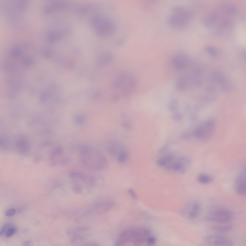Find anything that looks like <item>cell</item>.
<instances>
[{"instance_id":"14","label":"cell","mask_w":246,"mask_h":246,"mask_svg":"<svg viewBox=\"0 0 246 246\" xmlns=\"http://www.w3.org/2000/svg\"><path fill=\"white\" fill-rule=\"evenodd\" d=\"M197 180L200 183L206 184L210 183L213 182V178L210 175L201 173L197 175Z\"/></svg>"},{"instance_id":"8","label":"cell","mask_w":246,"mask_h":246,"mask_svg":"<svg viewBox=\"0 0 246 246\" xmlns=\"http://www.w3.org/2000/svg\"><path fill=\"white\" fill-rule=\"evenodd\" d=\"M235 191L239 195L245 196L246 195V171L243 169L236 178L234 183Z\"/></svg>"},{"instance_id":"3","label":"cell","mask_w":246,"mask_h":246,"mask_svg":"<svg viewBox=\"0 0 246 246\" xmlns=\"http://www.w3.org/2000/svg\"><path fill=\"white\" fill-rule=\"evenodd\" d=\"M80 159L85 166L95 170H101L106 168L107 165L106 158L102 153H93L86 151H82L79 154Z\"/></svg>"},{"instance_id":"5","label":"cell","mask_w":246,"mask_h":246,"mask_svg":"<svg viewBox=\"0 0 246 246\" xmlns=\"http://www.w3.org/2000/svg\"><path fill=\"white\" fill-rule=\"evenodd\" d=\"M190 160L188 157L177 156L174 154L163 167L170 171L184 173L189 166Z\"/></svg>"},{"instance_id":"23","label":"cell","mask_w":246,"mask_h":246,"mask_svg":"<svg viewBox=\"0 0 246 246\" xmlns=\"http://www.w3.org/2000/svg\"><path fill=\"white\" fill-rule=\"evenodd\" d=\"M30 243L31 242L30 241H26L23 244L24 246H27L29 245Z\"/></svg>"},{"instance_id":"2","label":"cell","mask_w":246,"mask_h":246,"mask_svg":"<svg viewBox=\"0 0 246 246\" xmlns=\"http://www.w3.org/2000/svg\"><path fill=\"white\" fill-rule=\"evenodd\" d=\"M92 23L96 33L99 36L109 37L113 35L116 30L115 23L107 16L100 15L94 16L92 18Z\"/></svg>"},{"instance_id":"7","label":"cell","mask_w":246,"mask_h":246,"mask_svg":"<svg viewBox=\"0 0 246 246\" xmlns=\"http://www.w3.org/2000/svg\"><path fill=\"white\" fill-rule=\"evenodd\" d=\"M232 213L229 210L224 208H217L211 211L206 217L209 221L225 223L229 222L233 219Z\"/></svg>"},{"instance_id":"17","label":"cell","mask_w":246,"mask_h":246,"mask_svg":"<svg viewBox=\"0 0 246 246\" xmlns=\"http://www.w3.org/2000/svg\"><path fill=\"white\" fill-rule=\"evenodd\" d=\"M17 230V228L15 227H11L9 228L5 233L6 236L7 237H11L16 232Z\"/></svg>"},{"instance_id":"20","label":"cell","mask_w":246,"mask_h":246,"mask_svg":"<svg viewBox=\"0 0 246 246\" xmlns=\"http://www.w3.org/2000/svg\"><path fill=\"white\" fill-rule=\"evenodd\" d=\"M128 193L130 196L134 199H136L137 198L136 194L134 190L130 188L128 190Z\"/></svg>"},{"instance_id":"1","label":"cell","mask_w":246,"mask_h":246,"mask_svg":"<svg viewBox=\"0 0 246 246\" xmlns=\"http://www.w3.org/2000/svg\"><path fill=\"white\" fill-rule=\"evenodd\" d=\"M192 18V12L186 7L176 6L172 10L167 19L168 25L175 30L184 29L188 25Z\"/></svg>"},{"instance_id":"19","label":"cell","mask_w":246,"mask_h":246,"mask_svg":"<svg viewBox=\"0 0 246 246\" xmlns=\"http://www.w3.org/2000/svg\"><path fill=\"white\" fill-rule=\"evenodd\" d=\"M73 190L74 191L77 193H80L82 191L81 187L79 184L74 183L73 185Z\"/></svg>"},{"instance_id":"9","label":"cell","mask_w":246,"mask_h":246,"mask_svg":"<svg viewBox=\"0 0 246 246\" xmlns=\"http://www.w3.org/2000/svg\"><path fill=\"white\" fill-rule=\"evenodd\" d=\"M189 58L185 54L180 53L174 55L172 58V63L173 67L177 69H186L189 64Z\"/></svg>"},{"instance_id":"4","label":"cell","mask_w":246,"mask_h":246,"mask_svg":"<svg viewBox=\"0 0 246 246\" xmlns=\"http://www.w3.org/2000/svg\"><path fill=\"white\" fill-rule=\"evenodd\" d=\"M150 232L144 229H133L127 231L119 236L117 242L118 245L132 242L136 244H142L145 242L146 243L148 238L151 236Z\"/></svg>"},{"instance_id":"13","label":"cell","mask_w":246,"mask_h":246,"mask_svg":"<svg viewBox=\"0 0 246 246\" xmlns=\"http://www.w3.org/2000/svg\"><path fill=\"white\" fill-rule=\"evenodd\" d=\"M16 146L19 150L23 152L28 150L30 147L28 141L26 138L24 137L19 138L17 142Z\"/></svg>"},{"instance_id":"6","label":"cell","mask_w":246,"mask_h":246,"mask_svg":"<svg viewBox=\"0 0 246 246\" xmlns=\"http://www.w3.org/2000/svg\"><path fill=\"white\" fill-rule=\"evenodd\" d=\"M215 128V121L210 120L201 124L196 129L193 134L196 138L199 140H207L213 136Z\"/></svg>"},{"instance_id":"12","label":"cell","mask_w":246,"mask_h":246,"mask_svg":"<svg viewBox=\"0 0 246 246\" xmlns=\"http://www.w3.org/2000/svg\"><path fill=\"white\" fill-rule=\"evenodd\" d=\"M124 149L120 146L112 145L109 146L108 150L110 154L114 156L117 159L121 155L126 152Z\"/></svg>"},{"instance_id":"15","label":"cell","mask_w":246,"mask_h":246,"mask_svg":"<svg viewBox=\"0 0 246 246\" xmlns=\"http://www.w3.org/2000/svg\"><path fill=\"white\" fill-rule=\"evenodd\" d=\"M61 36L60 32L57 30H53L48 33L47 40L50 43L54 42L60 39Z\"/></svg>"},{"instance_id":"22","label":"cell","mask_w":246,"mask_h":246,"mask_svg":"<svg viewBox=\"0 0 246 246\" xmlns=\"http://www.w3.org/2000/svg\"><path fill=\"white\" fill-rule=\"evenodd\" d=\"M15 210L13 209H11L7 210L6 213L5 215L7 216H12L15 214Z\"/></svg>"},{"instance_id":"21","label":"cell","mask_w":246,"mask_h":246,"mask_svg":"<svg viewBox=\"0 0 246 246\" xmlns=\"http://www.w3.org/2000/svg\"><path fill=\"white\" fill-rule=\"evenodd\" d=\"M9 225L8 224H6L3 225L1 229L0 232V236H2L6 233V231L9 228Z\"/></svg>"},{"instance_id":"18","label":"cell","mask_w":246,"mask_h":246,"mask_svg":"<svg viewBox=\"0 0 246 246\" xmlns=\"http://www.w3.org/2000/svg\"><path fill=\"white\" fill-rule=\"evenodd\" d=\"M206 49L208 52L213 56H215L218 54V51L215 48L209 47L206 48Z\"/></svg>"},{"instance_id":"11","label":"cell","mask_w":246,"mask_h":246,"mask_svg":"<svg viewBox=\"0 0 246 246\" xmlns=\"http://www.w3.org/2000/svg\"><path fill=\"white\" fill-rule=\"evenodd\" d=\"M184 209V213L186 217L190 219L196 217L200 211V208L199 205L196 203H194L188 205Z\"/></svg>"},{"instance_id":"10","label":"cell","mask_w":246,"mask_h":246,"mask_svg":"<svg viewBox=\"0 0 246 246\" xmlns=\"http://www.w3.org/2000/svg\"><path fill=\"white\" fill-rule=\"evenodd\" d=\"M208 244L214 246H232L233 241L225 237L219 235H212L207 237L205 239Z\"/></svg>"},{"instance_id":"16","label":"cell","mask_w":246,"mask_h":246,"mask_svg":"<svg viewBox=\"0 0 246 246\" xmlns=\"http://www.w3.org/2000/svg\"><path fill=\"white\" fill-rule=\"evenodd\" d=\"M233 227L231 225L224 226H215L212 228L214 231L221 233H225L228 232L232 229Z\"/></svg>"}]
</instances>
